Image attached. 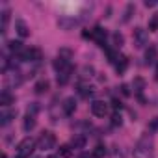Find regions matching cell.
Returning a JSON list of instances; mask_svg holds the SVG:
<instances>
[{
  "label": "cell",
  "instance_id": "obj_1",
  "mask_svg": "<svg viewBox=\"0 0 158 158\" xmlns=\"http://www.w3.org/2000/svg\"><path fill=\"white\" fill-rule=\"evenodd\" d=\"M132 156L134 158H152L154 156V141H152L151 134H143L136 141L134 151H132Z\"/></svg>",
  "mask_w": 158,
  "mask_h": 158
},
{
  "label": "cell",
  "instance_id": "obj_2",
  "mask_svg": "<svg viewBox=\"0 0 158 158\" xmlns=\"http://www.w3.org/2000/svg\"><path fill=\"white\" fill-rule=\"evenodd\" d=\"M35 145H37V141H35L34 138H24V139L17 145L13 158H30L32 152H34V149H35Z\"/></svg>",
  "mask_w": 158,
  "mask_h": 158
},
{
  "label": "cell",
  "instance_id": "obj_3",
  "mask_svg": "<svg viewBox=\"0 0 158 158\" xmlns=\"http://www.w3.org/2000/svg\"><path fill=\"white\" fill-rule=\"evenodd\" d=\"M54 145H56V138L50 130H45L37 139V147L41 151H50V149H54Z\"/></svg>",
  "mask_w": 158,
  "mask_h": 158
},
{
  "label": "cell",
  "instance_id": "obj_4",
  "mask_svg": "<svg viewBox=\"0 0 158 158\" xmlns=\"http://www.w3.org/2000/svg\"><path fill=\"white\" fill-rule=\"evenodd\" d=\"M132 39H134V45L138 48H145L149 45V32L145 28H136L132 34Z\"/></svg>",
  "mask_w": 158,
  "mask_h": 158
},
{
  "label": "cell",
  "instance_id": "obj_5",
  "mask_svg": "<svg viewBox=\"0 0 158 158\" xmlns=\"http://www.w3.org/2000/svg\"><path fill=\"white\" fill-rule=\"evenodd\" d=\"M23 61H39L41 58H43V54H41V50L39 48H35V47H30V48H24V52L19 56Z\"/></svg>",
  "mask_w": 158,
  "mask_h": 158
},
{
  "label": "cell",
  "instance_id": "obj_6",
  "mask_svg": "<svg viewBox=\"0 0 158 158\" xmlns=\"http://www.w3.org/2000/svg\"><path fill=\"white\" fill-rule=\"evenodd\" d=\"M91 114L97 117H106L108 115V102L104 101H93L91 102Z\"/></svg>",
  "mask_w": 158,
  "mask_h": 158
},
{
  "label": "cell",
  "instance_id": "obj_7",
  "mask_svg": "<svg viewBox=\"0 0 158 158\" xmlns=\"http://www.w3.org/2000/svg\"><path fill=\"white\" fill-rule=\"evenodd\" d=\"M17 115V110L15 108H2V112H0V125L2 127H8Z\"/></svg>",
  "mask_w": 158,
  "mask_h": 158
},
{
  "label": "cell",
  "instance_id": "obj_8",
  "mask_svg": "<svg viewBox=\"0 0 158 158\" xmlns=\"http://www.w3.org/2000/svg\"><path fill=\"white\" fill-rule=\"evenodd\" d=\"M78 24H80V21L74 19V17H60V19H58V26H60L61 30H73V28H76Z\"/></svg>",
  "mask_w": 158,
  "mask_h": 158
},
{
  "label": "cell",
  "instance_id": "obj_9",
  "mask_svg": "<svg viewBox=\"0 0 158 158\" xmlns=\"http://www.w3.org/2000/svg\"><path fill=\"white\" fill-rule=\"evenodd\" d=\"M106 37H108V34H106V30H104L102 26H95V28L91 30V39H95L101 47L106 45Z\"/></svg>",
  "mask_w": 158,
  "mask_h": 158
},
{
  "label": "cell",
  "instance_id": "obj_10",
  "mask_svg": "<svg viewBox=\"0 0 158 158\" xmlns=\"http://www.w3.org/2000/svg\"><path fill=\"white\" fill-rule=\"evenodd\" d=\"M13 101H15V97L11 95V91L2 89V93H0V104H2V108H10L13 104Z\"/></svg>",
  "mask_w": 158,
  "mask_h": 158
},
{
  "label": "cell",
  "instance_id": "obj_11",
  "mask_svg": "<svg viewBox=\"0 0 158 158\" xmlns=\"http://www.w3.org/2000/svg\"><path fill=\"white\" fill-rule=\"evenodd\" d=\"M86 141H88V138L84 134H74L71 138V147L73 149H84L86 147Z\"/></svg>",
  "mask_w": 158,
  "mask_h": 158
},
{
  "label": "cell",
  "instance_id": "obj_12",
  "mask_svg": "<svg viewBox=\"0 0 158 158\" xmlns=\"http://www.w3.org/2000/svg\"><path fill=\"white\" fill-rule=\"evenodd\" d=\"M15 32L19 34V37H28L30 35V28H28V24L24 23V21H15Z\"/></svg>",
  "mask_w": 158,
  "mask_h": 158
},
{
  "label": "cell",
  "instance_id": "obj_13",
  "mask_svg": "<svg viewBox=\"0 0 158 158\" xmlns=\"http://www.w3.org/2000/svg\"><path fill=\"white\" fill-rule=\"evenodd\" d=\"M63 114L65 115H73L74 114V110H76V101L73 99V97H67L65 101H63Z\"/></svg>",
  "mask_w": 158,
  "mask_h": 158
},
{
  "label": "cell",
  "instance_id": "obj_14",
  "mask_svg": "<svg viewBox=\"0 0 158 158\" xmlns=\"http://www.w3.org/2000/svg\"><path fill=\"white\" fill-rule=\"evenodd\" d=\"M8 48H10V52H13L15 56H21L23 52H24V47H23V41H10L8 43Z\"/></svg>",
  "mask_w": 158,
  "mask_h": 158
},
{
  "label": "cell",
  "instance_id": "obj_15",
  "mask_svg": "<svg viewBox=\"0 0 158 158\" xmlns=\"http://www.w3.org/2000/svg\"><path fill=\"white\" fill-rule=\"evenodd\" d=\"M132 88H134V93H136L138 97H141V93H143V89H145V80H143L141 76L134 78V82H132Z\"/></svg>",
  "mask_w": 158,
  "mask_h": 158
},
{
  "label": "cell",
  "instance_id": "obj_16",
  "mask_svg": "<svg viewBox=\"0 0 158 158\" xmlns=\"http://www.w3.org/2000/svg\"><path fill=\"white\" fill-rule=\"evenodd\" d=\"M114 65H115V71H117L119 74L125 73L127 67H128V60H127V56H121V54H119V58H117V61H115Z\"/></svg>",
  "mask_w": 158,
  "mask_h": 158
},
{
  "label": "cell",
  "instance_id": "obj_17",
  "mask_svg": "<svg viewBox=\"0 0 158 158\" xmlns=\"http://www.w3.org/2000/svg\"><path fill=\"white\" fill-rule=\"evenodd\" d=\"M23 128H24V132L34 130V128H35V117L26 114V117H24V121H23Z\"/></svg>",
  "mask_w": 158,
  "mask_h": 158
},
{
  "label": "cell",
  "instance_id": "obj_18",
  "mask_svg": "<svg viewBox=\"0 0 158 158\" xmlns=\"http://www.w3.org/2000/svg\"><path fill=\"white\" fill-rule=\"evenodd\" d=\"M78 95L84 97V99H89L93 95V88L91 86H86V84H80V86H78Z\"/></svg>",
  "mask_w": 158,
  "mask_h": 158
},
{
  "label": "cell",
  "instance_id": "obj_19",
  "mask_svg": "<svg viewBox=\"0 0 158 158\" xmlns=\"http://www.w3.org/2000/svg\"><path fill=\"white\" fill-rule=\"evenodd\" d=\"M71 73H73V69H69V71H63V73H58L56 80H58V84H60V86H65V84L69 82V78H71Z\"/></svg>",
  "mask_w": 158,
  "mask_h": 158
},
{
  "label": "cell",
  "instance_id": "obj_20",
  "mask_svg": "<svg viewBox=\"0 0 158 158\" xmlns=\"http://www.w3.org/2000/svg\"><path fill=\"white\" fill-rule=\"evenodd\" d=\"M145 61H147V63H154V61H156V48H154V47H149V48L145 50Z\"/></svg>",
  "mask_w": 158,
  "mask_h": 158
},
{
  "label": "cell",
  "instance_id": "obj_21",
  "mask_svg": "<svg viewBox=\"0 0 158 158\" xmlns=\"http://www.w3.org/2000/svg\"><path fill=\"white\" fill-rule=\"evenodd\" d=\"M48 86H50V84H48V80H39V82L35 84V88H34V89H35V93H37V95H41V93H45V91L48 89Z\"/></svg>",
  "mask_w": 158,
  "mask_h": 158
},
{
  "label": "cell",
  "instance_id": "obj_22",
  "mask_svg": "<svg viewBox=\"0 0 158 158\" xmlns=\"http://www.w3.org/2000/svg\"><path fill=\"white\" fill-rule=\"evenodd\" d=\"M91 156H93V158H104V156H106V147H104V145H97V147L93 149Z\"/></svg>",
  "mask_w": 158,
  "mask_h": 158
},
{
  "label": "cell",
  "instance_id": "obj_23",
  "mask_svg": "<svg viewBox=\"0 0 158 158\" xmlns=\"http://www.w3.org/2000/svg\"><path fill=\"white\" fill-rule=\"evenodd\" d=\"M8 23H10V11H8V10H4V11H2V34H6Z\"/></svg>",
  "mask_w": 158,
  "mask_h": 158
},
{
  "label": "cell",
  "instance_id": "obj_24",
  "mask_svg": "<svg viewBox=\"0 0 158 158\" xmlns=\"http://www.w3.org/2000/svg\"><path fill=\"white\" fill-rule=\"evenodd\" d=\"M112 39H114V45H115L117 48H119V47L125 43V37H123V34H119V32H115V34L112 35Z\"/></svg>",
  "mask_w": 158,
  "mask_h": 158
},
{
  "label": "cell",
  "instance_id": "obj_25",
  "mask_svg": "<svg viewBox=\"0 0 158 158\" xmlns=\"http://www.w3.org/2000/svg\"><path fill=\"white\" fill-rule=\"evenodd\" d=\"M112 125H114V127H121V125H123V117H121L119 112H114V115H112Z\"/></svg>",
  "mask_w": 158,
  "mask_h": 158
},
{
  "label": "cell",
  "instance_id": "obj_26",
  "mask_svg": "<svg viewBox=\"0 0 158 158\" xmlns=\"http://www.w3.org/2000/svg\"><path fill=\"white\" fill-rule=\"evenodd\" d=\"M110 158H125V152L121 147H114L112 152H110Z\"/></svg>",
  "mask_w": 158,
  "mask_h": 158
},
{
  "label": "cell",
  "instance_id": "obj_27",
  "mask_svg": "<svg viewBox=\"0 0 158 158\" xmlns=\"http://www.w3.org/2000/svg\"><path fill=\"white\" fill-rule=\"evenodd\" d=\"M132 13H134V4H128L127 6V10H125V15H123V21L127 23L130 17H132Z\"/></svg>",
  "mask_w": 158,
  "mask_h": 158
},
{
  "label": "cell",
  "instance_id": "obj_28",
  "mask_svg": "<svg viewBox=\"0 0 158 158\" xmlns=\"http://www.w3.org/2000/svg\"><path fill=\"white\" fill-rule=\"evenodd\" d=\"M37 112H39V104H37V102H32V104L28 106V110H26V114H28V115H34V117H35Z\"/></svg>",
  "mask_w": 158,
  "mask_h": 158
},
{
  "label": "cell",
  "instance_id": "obj_29",
  "mask_svg": "<svg viewBox=\"0 0 158 158\" xmlns=\"http://www.w3.org/2000/svg\"><path fill=\"white\" fill-rule=\"evenodd\" d=\"M58 154H60V156H65V158H67V156L71 154V147H69V145H63V147H60Z\"/></svg>",
  "mask_w": 158,
  "mask_h": 158
},
{
  "label": "cell",
  "instance_id": "obj_30",
  "mask_svg": "<svg viewBox=\"0 0 158 158\" xmlns=\"http://www.w3.org/2000/svg\"><path fill=\"white\" fill-rule=\"evenodd\" d=\"M82 73H84L82 76H84V78H88V76H93L95 69H93V67H84V69H82Z\"/></svg>",
  "mask_w": 158,
  "mask_h": 158
},
{
  "label": "cell",
  "instance_id": "obj_31",
  "mask_svg": "<svg viewBox=\"0 0 158 158\" xmlns=\"http://www.w3.org/2000/svg\"><path fill=\"white\" fill-rule=\"evenodd\" d=\"M149 28H151V30H158V15H154V17L151 19V23H149Z\"/></svg>",
  "mask_w": 158,
  "mask_h": 158
},
{
  "label": "cell",
  "instance_id": "obj_32",
  "mask_svg": "<svg viewBox=\"0 0 158 158\" xmlns=\"http://www.w3.org/2000/svg\"><path fill=\"white\" fill-rule=\"evenodd\" d=\"M119 89H121V93H123L125 97H128V95H130V88H128L127 84H121V88H119Z\"/></svg>",
  "mask_w": 158,
  "mask_h": 158
},
{
  "label": "cell",
  "instance_id": "obj_33",
  "mask_svg": "<svg viewBox=\"0 0 158 158\" xmlns=\"http://www.w3.org/2000/svg\"><path fill=\"white\" fill-rule=\"evenodd\" d=\"M145 6H147V8H152V6H156V2H149V0H147Z\"/></svg>",
  "mask_w": 158,
  "mask_h": 158
},
{
  "label": "cell",
  "instance_id": "obj_34",
  "mask_svg": "<svg viewBox=\"0 0 158 158\" xmlns=\"http://www.w3.org/2000/svg\"><path fill=\"white\" fill-rule=\"evenodd\" d=\"M151 128H158V119H154V121H152V125H151Z\"/></svg>",
  "mask_w": 158,
  "mask_h": 158
},
{
  "label": "cell",
  "instance_id": "obj_35",
  "mask_svg": "<svg viewBox=\"0 0 158 158\" xmlns=\"http://www.w3.org/2000/svg\"><path fill=\"white\" fill-rule=\"evenodd\" d=\"M80 158H93L91 154H80Z\"/></svg>",
  "mask_w": 158,
  "mask_h": 158
},
{
  "label": "cell",
  "instance_id": "obj_36",
  "mask_svg": "<svg viewBox=\"0 0 158 158\" xmlns=\"http://www.w3.org/2000/svg\"><path fill=\"white\" fill-rule=\"evenodd\" d=\"M48 158H60V154H52V156H48Z\"/></svg>",
  "mask_w": 158,
  "mask_h": 158
},
{
  "label": "cell",
  "instance_id": "obj_37",
  "mask_svg": "<svg viewBox=\"0 0 158 158\" xmlns=\"http://www.w3.org/2000/svg\"><path fill=\"white\" fill-rule=\"evenodd\" d=\"M2 158H8V156H6V154H2Z\"/></svg>",
  "mask_w": 158,
  "mask_h": 158
},
{
  "label": "cell",
  "instance_id": "obj_38",
  "mask_svg": "<svg viewBox=\"0 0 158 158\" xmlns=\"http://www.w3.org/2000/svg\"><path fill=\"white\" fill-rule=\"evenodd\" d=\"M156 74H158V65H156Z\"/></svg>",
  "mask_w": 158,
  "mask_h": 158
}]
</instances>
